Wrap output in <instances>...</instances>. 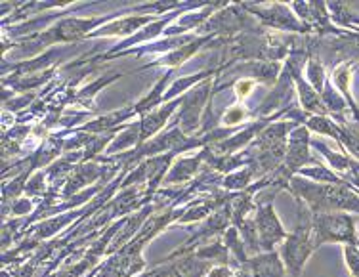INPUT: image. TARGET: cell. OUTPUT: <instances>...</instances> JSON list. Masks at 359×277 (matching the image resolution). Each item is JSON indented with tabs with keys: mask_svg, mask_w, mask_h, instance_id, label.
Masks as SVG:
<instances>
[{
	"mask_svg": "<svg viewBox=\"0 0 359 277\" xmlns=\"http://www.w3.org/2000/svg\"><path fill=\"white\" fill-rule=\"evenodd\" d=\"M297 194L308 203L311 212L321 210H339L359 215V195L348 189V186L340 184H316L308 180H294Z\"/></svg>",
	"mask_w": 359,
	"mask_h": 277,
	"instance_id": "6da1fadb",
	"label": "cell"
},
{
	"mask_svg": "<svg viewBox=\"0 0 359 277\" xmlns=\"http://www.w3.org/2000/svg\"><path fill=\"white\" fill-rule=\"evenodd\" d=\"M311 228H313L316 249H319L323 243H344V245L359 247L358 228L350 212H339V210L311 212Z\"/></svg>",
	"mask_w": 359,
	"mask_h": 277,
	"instance_id": "7a4b0ae2",
	"label": "cell"
},
{
	"mask_svg": "<svg viewBox=\"0 0 359 277\" xmlns=\"http://www.w3.org/2000/svg\"><path fill=\"white\" fill-rule=\"evenodd\" d=\"M300 224L292 236L287 237L283 245V262L292 276H298L304 268L306 260L311 257L316 250V241H313V228H311V208H304L300 201Z\"/></svg>",
	"mask_w": 359,
	"mask_h": 277,
	"instance_id": "3957f363",
	"label": "cell"
},
{
	"mask_svg": "<svg viewBox=\"0 0 359 277\" xmlns=\"http://www.w3.org/2000/svg\"><path fill=\"white\" fill-rule=\"evenodd\" d=\"M256 224H258V231H260V237H262L264 249L271 250L277 241H281L283 237H287L283 226H281V222H279V218L276 216V210H273V205H271V203H268L266 207H262L258 210Z\"/></svg>",
	"mask_w": 359,
	"mask_h": 277,
	"instance_id": "277c9868",
	"label": "cell"
},
{
	"mask_svg": "<svg viewBox=\"0 0 359 277\" xmlns=\"http://www.w3.org/2000/svg\"><path fill=\"white\" fill-rule=\"evenodd\" d=\"M102 21H105V18H100V20H65L52 29V36L60 39V41L81 39L84 33H88L90 29L97 23H102Z\"/></svg>",
	"mask_w": 359,
	"mask_h": 277,
	"instance_id": "5b68a950",
	"label": "cell"
},
{
	"mask_svg": "<svg viewBox=\"0 0 359 277\" xmlns=\"http://www.w3.org/2000/svg\"><path fill=\"white\" fill-rule=\"evenodd\" d=\"M252 277H285V266L273 250L249 260Z\"/></svg>",
	"mask_w": 359,
	"mask_h": 277,
	"instance_id": "8992f818",
	"label": "cell"
},
{
	"mask_svg": "<svg viewBox=\"0 0 359 277\" xmlns=\"http://www.w3.org/2000/svg\"><path fill=\"white\" fill-rule=\"evenodd\" d=\"M147 21V18H125L111 23L109 27L100 29L97 35H130L132 31H136L140 25H145Z\"/></svg>",
	"mask_w": 359,
	"mask_h": 277,
	"instance_id": "52a82bcc",
	"label": "cell"
},
{
	"mask_svg": "<svg viewBox=\"0 0 359 277\" xmlns=\"http://www.w3.org/2000/svg\"><path fill=\"white\" fill-rule=\"evenodd\" d=\"M342 255H344L346 266L350 268L352 276L359 277V247H355V245H344Z\"/></svg>",
	"mask_w": 359,
	"mask_h": 277,
	"instance_id": "ba28073f",
	"label": "cell"
}]
</instances>
